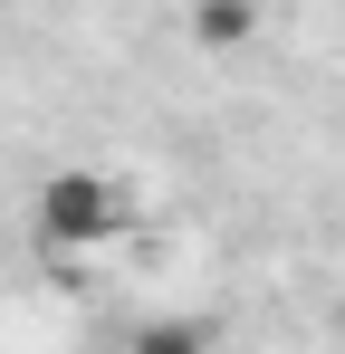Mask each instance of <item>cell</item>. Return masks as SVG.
<instances>
[{
  "mask_svg": "<svg viewBox=\"0 0 345 354\" xmlns=\"http://www.w3.org/2000/svg\"><path fill=\"white\" fill-rule=\"evenodd\" d=\"M29 230H39V249H106V239L125 230V192H115V173H96V163H57V173L39 182V201H29Z\"/></svg>",
  "mask_w": 345,
  "mask_h": 354,
  "instance_id": "1",
  "label": "cell"
},
{
  "mask_svg": "<svg viewBox=\"0 0 345 354\" xmlns=\"http://www.w3.org/2000/svg\"><path fill=\"white\" fill-rule=\"evenodd\" d=\"M182 29H192L202 48H249V39H259V10H249V0H192Z\"/></svg>",
  "mask_w": 345,
  "mask_h": 354,
  "instance_id": "2",
  "label": "cell"
},
{
  "mask_svg": "<svg viewBox=\"0 0 345 354\" xmlns=\"http://www.w3.org/2000/svg\"><path fill=\"white\" fill-rule=\"evenodd\" d=\"M125 354H211V326L202 316H144L125 335Z\"/></svg>",
  "mask_w": 345,
  "mask_h": 354,
  "instance_id": "3",
  "label": "cell"
}]
</instances>
